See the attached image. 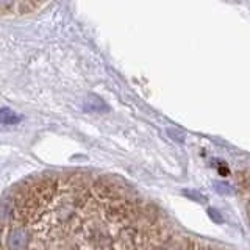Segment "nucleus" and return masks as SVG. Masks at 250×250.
<instances>
[{
  "label": "nucleus",
  "mask_w": 250,
  "mask_h": 250,
  "mask_svg": "<svg viewBox=\"0 0 250 250\" xmlns=\"http://www.w3.org/2000/svg\"><path fill=\"white\" fill-rule=\"evenodd\" d=\"M84 111L92 113V114L106 113V111H109V106L100 97L91 96V97L86 99V102H84Z\"/></svg>",
  "instance_id": "nucleus-1"
},
{
  "label": "nucleus",
  "mask_w": 250,
  "mask_h": 250,
  "mask_svg": "<svg viewBox=\"0 0 250 250\" xmlns=\"http://www.w3.org/2000/svg\"><path fill=\"white\" fill-rule=\"evenodd\" d=\"M21 119L22 117L18 113L11 111V109H8V108L0 109V125H14L21 122Z\"/></svg>",
  "instance_id": "nucleus-2"
},
{
  "label": "nucleus",
  "mask_w": 250,
  "mask_h": 250,
  "mask_svg": "<svg viewBox=\"0 0 250 250\" xmlns=\"http://www.w3.org/2000/svg\"><path fill=\"white\" fill-rule=\"evenodd\" d=\"M185 195H188V197H191V199L197 200V202H207V199L203 197L202 194H195V192H192V191H189V192H185Z\"/></svg>",
  "instance_id": "nucleus-3"
},
{
  "label": "nucleus",
  "mask_w": 250,
  "mask_h": 250,
  "mask_svg": "<svg viewBox=\"0 0 250 250\" xmlns=\"http://www.w3.org/2000/svg\"><path fill=\"white\" fill-rule=\"evenodd\" d=\"M216 188H217V189H221V191H219L221 194H225V192H229V191H230V188H229V186H225V185H216Z\"/></svg>",
  "instance_id": "nucleus-4"
},
{
  "label": "nucleus",
  "mask_w": 250,
  "mask_h": 250,
  "mask_svg": "<svg viewBox=\"0 0 250 250\" xmlns=\"http://www.w3.org/2000/svg\"><path fill=\"white\" fill-rule=\"evenodd\" d=\"M14 0H0V8H8Z\"/></svg>",
  "instance_id": "nucleus-5"
},
{
  "label": "nucleus",
  "mask_w": 250,
  "mask_h": 250,
  "mask_svg": "<svg viewBox=\"0 0 250 250\" xmlns=\"http://www.w3.org/2000/svg\"><path fill=\"white\" fill-rule=\"evenodd\" d=\"M208 213L211 214V217H214V219H216V221H217V222H222V219H221V217H217L219 214L216 213V211H213V209H209V211H208Z\"/></svg>",
  "instance_id": "nucleus-6"
}]
</instances>
